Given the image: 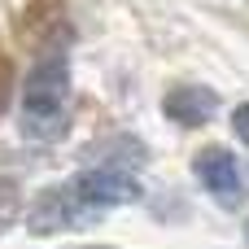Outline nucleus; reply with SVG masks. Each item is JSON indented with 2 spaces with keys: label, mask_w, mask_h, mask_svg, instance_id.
<instances>
[{
  "label": "nucleus",
  "mask_w": 249,
  "mask_h": 249,
  "mask_svg": "<svg viewBox=\"0 0 249 249\" xmlns=\"http://www.w3.org/2000/svg\"><path fill=\"white\" fill-rule=\"evenodd\" d=\"M66 96H70V66L66 57H44L22 83V136L26 140H57L66 131Z\"/></svg>",
  "instance_id": "f257e3e1"
},
{
  "label": "nucleus",
  "mask_w": 249,
  "mask_h": 249,
  "mask_svg": "<svg viewBox=\"0 0 249 249\" xmlns=\"http://www.w3.org/2000/svg\"><path fill=\"white\" fill-rule=\"evenodd\" d=\"M193 175L206 184V193H210L223 210H241V206H245L249 184H245V171H241V162H236L232 149H219V144L201 149V153L193 158Z\"/></svg>",
  "instance_id": "f03ea898"
},
{
  "label": "nucleus",
  "mask_w": 249,
  "mask_h": 249,
  "mask_svg": "<svg viewBox=\"0 0 249 249\" xmlns=\"http://www.w3.org/2000/svg\"><path fill=\"white\" fill-rule=\"evenodd\" d=\"M70 193L88 206V210H109V206H131L140 201V184L136 175H127L123 166H92L83 175L70 179Z\"/></svg>",
  "instance_id": "7ed1b4c3"
},
{
  "label": "nucleus",
  "mask_w": 249,
  "mask_h": 249,
  "mask_svg": "<svg viewBox=\"0 0 249 249\" xmlns=\"http://www.w3.org/2000/svg\"><path fill=\"white\" fill-rule=\"evenodd\" d=\"M92 214H96V210H88V206L70 193V184H61V188L39 193V201L31 206L26 223H31L35 236H53V232H70L74 223H83V219H92Z\"/></svg>",
  "instance_id": "20e7f679"
},
{
  "label": "nucleus",
  "mask_w": 249,
  "mask_h": 249,
  "mask_svg": "<svg viewBox=\"0 0 249 249\" xmlns=\"http://www.w3.org/2000/svg\"><path fill=\"white\" fill-rule=\"evenodd\" d=\"M162 109H166V118L179 123V127H206V123L219 114V96H214L210 88H201V83H179V88H171V92L162 96Z\"/></svg>",
  "instance_id": "39448f33"
},
{
  "label": "nucleus",
  "mask_w": 249,
  "mask_h": 249,
  "mask_svg": "<svg viewBox=\"0 0 249 249\" xmlns=\"http://www.w3.org/2000/svg\"><path fill=\"white\" fill-rule=\"evenodd\" d=\"M18 214V188L13 184H0V223H9Z\"/></svg>",
  "instance_id": "423d86ee"
},
{
  "label": "nucleus",
  "mask_w": 249,
  "mask_h": 249,
  "mask_svg": "<svg viewBox=\"0 0 249 249\" xmlns=\"http://www.w3.org/2000/svg\"><path fill=\"white\" fill-rule=\"evenodd\" d=\"M232 123H236V136L249 144V105H236V114H232Z\"/></svg>",
  "instance_id": "0eeeda50"
},
{
  "label": "nucleus",
  "mask_w": 249,
  "mask_h": 249,
  "mask_svg": "<svg viewBox=\"0 0 249 249\" xmlns=\"http://www.w3.org/2000/svg\"><path fill=\"white\" fill-rule=\"evenodd\" d=\"M245 249H249V219H245Z\"/></svg>",
  "instance_id": "6e6552de"
}]
</instances>
